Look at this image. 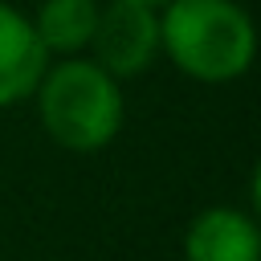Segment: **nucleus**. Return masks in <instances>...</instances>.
Returning <instances> with one entry per match:
<instances>
[{"instance_id": "20e7f679", "label": "nucleus", "mask_w": 261, "mask_h": 261, "mask_svg": "<svg viewBox=\"0 0 261 261\" xmlns=\"http://www.w3.org/2000/svg\"><path fill=\"white\" fill-rule=\"evenodd\" d=\"M184 261H261V228L249 212L212 204L188 220Z\"/></svg>"}, {"instance_id": "f257e3e1", "label": "nucleus", "mask_w": 261, "mask_h": 261, "mask_svg": "<svg viewBox=\"0 0 261 261\" xmlns=\"http://www.w3.org/2000/svg\"><path fill=\"white\" fill-rule=\"evenodd\" d=\"M33 94H37L41 126L65 151L77 155L102 151L122 130L126 118L122 86L94 57H61L57 65H45Z\"/></svg>"}, {"instance_id": "0eeeda50", "label": "nucleus", "mask_w": 261, "mask_h": 261, "mask_svg": "<svg viewBox=\"0 0 261 261\" xmlns=\"http://www.w3.org/2000/svg\"><path fill=\"white\" fill-rule=\"evenodd\" d=\"M135 4H151V8H163L167 0H135Z\"/></svg>"}, {"instance_id": "39448f33", "label": "nucleus", "mask_w": 261, "mask_h": 261, "mask_svg": "<svg viewBox=\"0 0 261 261\" xmlns=\"http://www.w3.org/2000/svg\"><path fill=\"white\" fill-rule=\"evenodd\" d=\"M45 65H49V53L33 20L20 8L0 0V110L33 98Z\"/></svg>"}, {"instance_id": "f03ea898", "label": "nucleus", "mask_w": 261, "mask_h": 261, "mask_svg": "<svg viewBox=\"0 0 261 261\" xmlns=\"http://www.w3.org/2000/svg\"><path fill=\"white\" fill-rule=\"evenodd\" d=\"M159 49L196 82H232L253 65L257 33L237 0H167L159 12Z\"/></svg>"}, {"instance_id": "7ed1b4c3", "label": "nucleus", "mask_w": 261, "mask_h": 261, "mask_svg": "<svg viewBox=\"0 0 261 261\" xmlns=\"http://www.w3.org/2000/svg\"><path fill=\"white\" fill-rule=\"evenodd\" d=\"M94 61L110 77H135L159 57V8L135 0H106L90 37Z\"/></svg>"}, {"instance_id": "423d86ee", "label": "nucleus", "mask_w": 261, "mask_h": 261, "mask_svg": "<svg viewBox=\"0 0 261 261\" xmlns=\"http://www.w3.org/2000/svg\"><path fill=\"white\" fill-rule=\"evenodd\" d=\"M45 53L53 57H77L90 49L94 24H98V0H41L37 16H29Z\"/></svg>"}]
</instances>
